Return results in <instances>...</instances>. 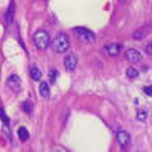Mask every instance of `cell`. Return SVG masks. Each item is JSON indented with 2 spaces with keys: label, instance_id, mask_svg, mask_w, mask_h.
<instances>
[{
  "label": "cell",
  "instance_id": "obj_1",
  "mask_svg": "<svg viewBox=\"0 0 152 152\" xmlns=\"http://www.w3.org/2000/svg\"><path fill=\"white\" fill-rule=\"evenodd\" d=\"M70 47V41H69V37L66 34H58L55 37V40L52 41V49L55 50L56 53H64L67 52V49Z\"/></svg>",
  "mask_w": 152,
  "mask_h": 152
},
{
  "label": "cell",
  "instance_id": "obj_2",
  "mask_svg": "<svg viewBox=\"0 0 152 152\" xmlns=\"http://www.w3.org/2000/svg\"><path fill=\"white\" fill-rule=\"evenodd\" d=\"M34 43L40 50H46L50 46V35L46 31H37L34 34Z\"/></svg>",
  "mask_w": 152,
  "mask_h": 152
},
{
  "label": "cell",
  "instance_id": "obj_3",
  "mask_svg": "<svg viewBox=\"0 0 152 152\" xmlns=\"http://www.w3.org/2000/svg\"><path fill=\"white\" fill-rule=\"evenodd\" d=\"M73 32L76 34V37L79 38L81 41L84 43H88V44H93L96 41V35L93 34V31L87 29V28H75Z\"/></svg>",
  "mask_w": 152,
  "mask_h": 152
},
{
  "label": "cell",
  "instance_id": "obj_4",
  "mask_svg": "<svg viewBox=\"0 0 152 152\" xmlns=\"http://www.w3.org/2000/svg\"><path fill=\"white\" fill-rule=\"evenodd\" d=\"M116 138H117V142L122 148H126V146H129L131 143V135L128 131H125V129H119L117 134H116Z\"/></svg>",
  "mask_w": 152,
  "mask_h": 152
},
{
  "label": "cell",
  "instance_id": "obj_5",
  "mask_svg": "<svg viewBox=\"0 0 152 152\" xmlns=\"http://www.w3.org/2000/svg\"><path fill=\"white\" fill-rule=\"evenodd\" d=\"M6 84H8V87L14 93H18L21 90V79L18 78L17 75H11L9 78H8V81H6Z\"/></svg>",
  "mask_w": 152,
  "mask_h": 152
},
{
  "label": "cell",
  "instance_id": "obj_6",
  "mask_svg": "<svg viewBox=\"0 0 152 152\" xmlns=\"http://www.w3.org/2000/svg\"><path fill=\"white\" fill-rule=\"evenodd\" d=\"M78 66V58H76L75 53H69L66 58H64V67L69 70V72H73Z\"/></svg>",
  "mask_w": 152,
  "mask_h": 152
},
{
  "label": "cell",
  "instance_id": "obj_7",
  "mask_svg": "<svg viewBox=\"0 0 152 152\" xmlns=\"http://www.w3.org/2000/svg\"><path fill=\"white\" fill-rule=\"evenodd\" d=\"M125 56H126V59H128L129 62H132V64H135V62H140L142 61V55H140V52L138 50H135V49H128L125 52Z\"/></svg>",
  "mask_w": 152,
  "mask_h": 152
},
{
  "label": "cell",
  "instance_id": "obj_8",
  "mask_svg": "<svg viewBox=\"0 0 152 152\" xmlns=\"http://www.w3.org/2000/svg\"><path fill=\"white\" fill-rule=\"evenodd\" d=\"M120 50H122V44H119V43H111V44H108V46H105V52L110 55V56H117L119 53H120Z\"/></svg>",
  "mask_w": 152,
  "mask_h": 152
},
{
  "label": "cell",
  "instance_id": "obj_9",
  "mask_svg": "<svg viewBox=\"0 0 152 152\" xmlns=\"http://www.w3.org/2000/svg\"><path fill=\"white\" fill-rule=\"evenodd\" d=\"M14 14H15V3H14V0H11L9 8L6 9V14H5V20H6L8 24H11L12 21H14Z\"/></svg>",
  "mask_w": 152,
  "mask_h": 152
},
{
  "label": "cell",
  "instance_id": "obj_10",
  "mask_svg": "<svg viewBox=\"0 0 152 152\" xmlns=\"http://www.w3.org/2000/svg\"><path fill=\"white\" fill-rule=\"evenodd\" d=\"M149 31H151L149 26H145V28H142V29H137V31L132 34V38H134V40H143V38L149 34Z\"/></svg>",
  "mask_w": 152,
  "mask_h": 152
},
{
  "label": "cell",
  "instance_id": "obj_11",
  "mask_svg": "<svg viewBox=\"0 0 152 152\" xmlns=\"http://www.w3.org/2000/svg\"><path fill=\"white\" fill-rule=\"evenodd\" d=\"M29 73H31V78L34 81H41V70L38 69L37 66H32L31 70H29Z\"/></svg>",
  "mask_w": 152,
  "mask_h": 152
},
{
  "label": "cell",
  "instance_id": "obj_12",
  "mask_svg": "<svg viewBox=\"0 0 152 152\" xmlns=\"http://www.w3.org/2000/svg\"><path fill=\"white\" fill-rule=\"evenodd\" d=\"M40 94H41L44 99H47V97L50 96V90H49V84H47V82H41V84H40Z\"/></svg>",
  "mask_w": 152,
  "mask_h": 152
},
{
  "label": "cell",
  "instance_id": "obj_13",
  "mask_svg": "<svg viewBox=\"0 0 152 152\" xmlns=\"http://www.w3.org/2000/svg\"><path fill=\"white\" fill-rule=\"evenodd\" d=\"M18 138L21 142H26L29 138V131L24 128V126H20V128H18Z\"/></svg>",
  "mask_w": 152,
  "mask_h": 152
},
{
  "label": "cell",
  "instance_id": "obj_14",
  "mask_svg": "<svg viewBox=\"0 0 152 152\" xmlns=\"http://www.w3.org/2000/svg\"><path fill=\"white\" fill-rule=\"evenodd\" d=\"M21 110L26 113V114H32V111H34V105H32V102H29V100L23 102V104H21Z\"/></svg>",
  "mask_w": 152,
  "mask_h": 152
},
{
  "label": "cell",
  "instance_id": "obj_15",
  "mask_svg": "<svg viewBox=\"0 0 152 152\" xmlns=\"http://www.w3.org/2000/svg\"><path fill=\"white\" fill-rule=\"evenodd\" d=\"M126 76H128V78H137V76H138V70L134 69V67H128V69H126Z\"/></svg>",
  "mask_w": 152,
  "mask_h": 152
},
{
  "label": "cell",
  "instance_id": "obj_16",
  "mask_svg": "<svg viewBox=\"0 0 152 152\" xmlns=\"http://www.w3.org/2000/svg\"><path fill=\"white\" fill-rule=\"evenodd\" d=\"M49 78H50V84H55V81H56V78H58V70H56V69H50Z\"/></svg>",
  "mask_w": 152,
  "mask_h": 152
},
{
  "label": "cell",
  "instance_id": "obj_17",
  "mask_svg": "<svg viewBox=\"0 0 152 152\" xmlns=\"http://www.w3.org/2000/svg\"><path fill=\"white\" fill-rule=\"evenodd\" d=\"M0 119H2V122L8 126L9 125V117L6 116V113H5V110L3 108H0Z\"/></svg>",
  "mask_w": 152,
  "mask_h": 152
},
{
  "label": "cell",
  "instance_id": "obj_18",
  "mask_svg": "<svg viewBox=\"0 0 152 152\" xmlns=\"http://www.w3.org/2000/svg\"><path fill=\"white\" fill-rule=\"evenodd\" d=\"M146 119H148V113H146V111H138V113H137V120L146 122Z\"/></svg>",
  "mask_w": 152,
  "mask_h": 152
},
{
  "label": "cell",
  "instance_id": "obj_19",
  "mask_svg": "<svg viewBox=\"0 0 152 152\" xmlns=\"http://www.w3.org/2000/svg\"><path fill=\"white\" fill-rule=\"evenodd\" d=\"M145 93L148 96H152V87H145Z\"/></svg>",
  "mask_w": 152,
  "mask_h": 152
},
{
  "label": "cell",
  "instance_id": "obj_20",
  "mask_svg": "<svg viewBox=\"0 0 152 152\" xmlns=\"http://www.w3.org/2000/svg\"><path fill=\"white\" fill-rule=\"evenodd\" d=\"M146 53L152 55V44H146Z\"/></svg>",
  "mask_w": 152,
  "mask_h": 152
},
{
  "label": "cell",
  "instance_id": "obj_21",
  "mask_svg": "<svg viewBox=\"0 0 152 152\" xmlns=\"http://www.w3.org/2000/svg\"><path fill=\"white\" fill-rule=\"evenodd\" d=\"M120 2H129V0H120Z\"/></svg>",
  "mask_w": 152,
  "mask_h": 152
}]
</instances>
